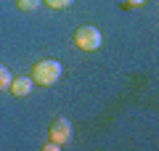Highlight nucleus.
Here are the masks:
<instances>
[{
	"label": "nucleus",
	"instance_id": "nucleus-6",
	"mask_svg": "<svg viewBox=\"0 0 159 151\" xmlns=\"http://www.w3.org/2000/svg\"><path fill=\"white\" fill-rule=\"evenodd\" d=\"M40 3H45L48 8H53V11H64V8H69L74 3V0H40Z\"/></svg>",
	"mask_w": 159,
	"mask_h": 151
},
{
	"label": "nucleus",
	"instance_id": "nucleus-5",
	"mask_svg": "<svg viewBox=\"0 0 159 151\" xmlns=\"http://www.w3.org/2000/svg\"><path fill=\"white\" fill-rule=\"evenodd\" d=\"M11 80H13L11 69H8L6 64H0V90H8V88H11Z\"/></svg>",
	"mask_w": 159,
	"mask_h": 151
},
{
	"label": "nucleus",
	"instance_id": "nucleus-4",
	"mask_svg": "<svg viewBox=\"0 0 159 151\" xmlns=\"http://www.w3.org/2000/svg\"><path fill=\"white\" fill-rule=\"evenodd\" d=\"M32 77H27V74H21V77H13L11 80V88H8V93L13 95V98H24V95L32 93Z\"/></svg>",
	"mask_w": 159,
	"mask_h": 151
},
{
	"label": "nucleus",
	"instance_id": "nucleus-8",
	"mask_svg": "<svg viewBox=\"0 0 159 151\" xmlns=\"http://www.w3.org/2000/svg\"><path fill=\"white\" fill-rule=\"evenodd\" d=\"M58 149H61V143H56V140H51V138L43 143V151H58Z\"/></svg>",
	"mask_w": 159,
	"mask_h": 151
},
{
	"label": "nucleus",
	"instance_id": "nucleus-7",
	"mask_svg": "<svg viewBox=\"0 0 159 151\" xmlns=\"http://www.w3.org/2000/svg\"><path fill=\"white\" fill-rule=\"evenodd\" d=\"M40 6V0H16V8L19 11H34Z\"/></svg>",
	"mask_w": 159,
	"mask_h": 151
},
{
	"label": "nucleus",
	"instance_id": "nucleus-9",
	"mask_svg": "<svg viewBox=\"0 0 159 151\" xmlns=\"http://www.w3.org/2000/svg\"><path fill=\"white\" fill-rule=\"evenodd\" d=\"M146 0H125V8H138V6H143Z\"/></svg>",
	"mask_w": 159,
	"mask_h": 151
},
{
	"label": "nucleus",
	"instance_id": "nucleus-3",
	"mask_svg": "<svg viewBox=\"0 0 159 151\" xmlns=\"http://www.w3.org/2000/svg\"><path fill=\"white\" fill-rule=\"evenodd\" d=\"M72 135H74V127H72V122H69L66 117H56L51 125H48V138L56 140V143H61V146L69 143Z\"/></svg>",
	"mask_w": 159,
	"mask_h": 151
},
{
	"label": "nucleus",
	"instance_id": "nucleus-2",
	"mask_svg": "<svg viewBox=\"0 0 159 151\" xmlns=\"http://www.w3.org/2000/svg\"><path fill=\"white\" fill-rule=\"evenodd\" d=\"M74 45H77L80 50H85V53H93V50L101 48L103 37H101V29L93 27V24H82V27L74 29Z\"/></svg>",
	"mask_w": 159,
	"mask_h": 151
},
{
	"label": "nucleus",
	"instance_id": "nucleus-1",
	"mask_svg": "<svg viewBox=\"0 0 159 151\" xmlns=\"http://www.w3.org/2000/svg\"><path fill=\"white\" fill-rule=\"evenodd\" d=\"M61 72H64V66L56 61V58H40V61L32 66L29 77H32L34 85H43V88H48V85H56V82H58Z\"/></svg>",
	"mask_w": 159,
	"mask_h": 151
}]
</instances>
